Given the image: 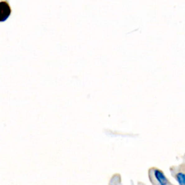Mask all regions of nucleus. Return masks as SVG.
Listing matches in <instances>:
<instances>
[{"instance_id":"nucleus-1","label":"nucleus","mask_w":185,"mask_h":185,"mask_svg":"<svg viewBox=\"0 0 185 185\" xmlns=\"http://www.w3.org/2000/svg\"><path fill=\"white\" fill-rule=\"evenodd\" d=\"M11 8L10 4L5 1L0 2V22H4L10 17Z\"/></svg>"},{"instance_id":"nucleus-2","label":"nucleus","mask_w":185,"mask_h":185,"mask_svg":"<svg viewBox=\"0 0 185 185\" xmlns=\"http://www.w3.org/2000/svg\"><path fill=\"white\" fill-rule=\"evenodd\" d=\"M153 177L155 181L157 182V185H169V181L163 171L159 169H153Z\"/></svg>"},{"instance_id":"nucleus-3","label":"nucleus","mask_w":185,"mask_h":185,"mask_svg":"<svg viewBox=\"0 0 185 185\" xmlns=\"http://www.w3.org/2000/svg\"><path fill=\"white\" fill-rule=\"evenodd\" d=\"M175 178L179 185H185V175L183 172L177 173Z\"/></svg>"}]
</instances>
